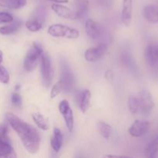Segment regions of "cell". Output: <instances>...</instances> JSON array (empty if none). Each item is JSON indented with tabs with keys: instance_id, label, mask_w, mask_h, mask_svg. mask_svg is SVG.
Masks as SVG:
<instances>
[{
	"instance_id": "6da1fadb",
	"label": "cell",
	"mask_w": 158,
	"mask_h": 158,
	"mask_svg": "<svg viewBox=\"0 0 158 158\" xmlns=\"http://www.w3.org/2000/svg\"><path fill=\"white\" fill-rule=\"evenodd\" d=\"M6 120L21 139L26 151L32 154L38 152L41 137L37 130L12 113L6 114Z\"/></svg>"
},
{
	"instance_id": "7a4b0ae2",
	"label": "cell",
	"mask_w": 158,
	"mask_h": 158,
	"mask_svg": "<svg viewBox=\"0 0 158 158\" xmlns=\"http://www.w3.org/2000/svg\"><path fill=\"white\" fill-rule=\"evenodd\" d=\"M43 52V49L41 45L38 43H33L32 48L28 51L23 63V67L26 72H32L36 68Z\"/></svg>"
},
{
	"instance_id": "3957f363",
	"label": "cell",
	"mask_w": 158,
	"mask_h": 158,
	"mask_svg": "<svg viewBox=\"0 0 158 158\" xmlns=\"http://www.w3.org/2000/svg\"><path fill=\"white\" fill-rule=\"evenodd\" d=\"M40 72H41L43 83L46 87H49L52 83L53 77V69L52 66L51 58L47 52H44L40 56Z\"/></svg>"
},
{
	"instance_id": "277c9868",
	"label": "cell",
	"mask_w": 158,
	"mask_h": 158,
	"mask_svg": "<svg viewBox=\"0 0 158 158\" xmlns=\"http://www.w3.org/2000/svg\"><path fill=\"white\" fill-rule=\"evenodd\" d=\"M48 33L53 37H63L67 39H77L80 32L77 29L61 24L51 25L48 28Z\"/></svg>"
},
{
	"instance_id": "5b68a950",
	"label": "cell",
	"mask_w": 158,
	"mask_h": 158,
	"mask_svg": "<svg viewBox=\"0 0 158 158\" xmlns=\"http://www.w3.org/2000/svg\"><path fill=\"white\" fill-rule=\"evenodd\" d=\"M63 87V91L65 93L72 92L75 86V77L69 66L66 63L61 64V77L60 80Z\"/></svg>"
},
{
	"instance_id": "8992f818",
	"label": "cell",
	"mask_w": 158,
	"mask_h": 158,
	"mask_svg": "<svg viewBox=\"0 0 158 158\" xmlns=\"http://www.w3.org/2000/svg\"><path fill=\"white\" fill-rule=\"evenodd\" d=\"M144 58L148 68L154 75L158 76V51L157 45L150 44L145 49Z\"/></svg>"
},
{
	"instance_id": "52a82bcc",
	"label": "cell",
	"mask_w": 158,
	"mask_h": 158,
	"mask_svg": "<svg viewBox=\"0 0 158 158\" xmlns=\"http://www.w3.org/2000/svg\"><path fill=\"white\" fill-rule=\"evenodd\" d=\"M137 98L138 100L139 106H140V110H141V112L144 115H148L151 114L154 106V100H153L151 93L149 91L143 89L139 92Z\"/></svg>"
},
{
	"instance_id": "ba28073f",
	"label": "cell",
	"mask_w": 158,
	"mask_h": 158,
	"mask_svg": "<svg viewBox=\"0 0 158 158\" xmlns=\"http://www.w3.org/2000/svg\"><path fill=\"white\" fill-rule=\"evenodd\" d=\"M59 110L60 114L63 115L68 131L69 132H72L74 127V117L69 102L66 100H62L59 104Z\"/></svg>"
},
{
	"instance_id": "9c48e42d",
	"label": "cell",
	"mask_w": 158,
	"mask_h": 158,
	"mask_svg": "<svg viewBox=\"0 0 158 158\" xmlns=\"http://www.w3.org/2000/svg\"><path fill=\"white\" fill-rule=\"evenodd\" d=\"M108 46L106 44L98 45L95 47L89 48L84 52V58L87 62H97L101 59L106 52Z\"/></svg>"
},
{
	"instance_id": "30bf717a",
	"label": "cell",
	"mask_w": 158,
	"mask_h": 158,
	"mask_svg": "<svg viewBox=\"0 0 158 158\" xmlns=\"http://www.w3.org/2000/svg\"><path fill=\"white\" fill-rule=\"evenodd\" d=\"M151 123L147 120H136L128 130L130 135L134 137H140L148 132Z\"/></svg>"
},
{
	"instance_id": "8fae6325",
	"label": "cell",
	"mask_w": 158,
	"mask_h": 158,
	"mask_svg": "<svg viewBox=\"0 0 158 158\" xmlns=\"http://www.w3.org/2000/svg\"><path fill=\"white\" fill-rule=\"evenodd\" d=\"M51 7H52L53 12L61 18L70 20L77 19V13H76L75 11L71 10L70 9H69L66 6L58 3V4H52Z\"/></svg>"
},
{
	"instance_id": "7c38bea8",
	"label": "cell",
	"mask_w": 158,
	"mask_h": 158,
	"mask_svg": "<svg viewBox=\"0 0 158 158\" xmlns=\"http://www.w3.org/2000/svg\"><path fill=\"white\" fill-rule=\"evenodd\" d=\"M133 15V0H123L122 7L121 19L123 24L129 26L132 21Z\"/></svg>"
},
{
	"instance_id": "4fadbf2b",
	"label": "cell",
	"mask_w": 158,
	"mask_h": 158,
	"mask_svg": "<svg viewBox=\"0 0 158 158\" xmlns=\"http://www.w3.org/2000/svg\"><path fill=\"white\" fill-rule=\"evenodd\" d=\"M143 16L151 23H158V5H148L143 9Z\"/></svg>"
},
{
	"instance_id": "5bb4252c",
	"label": "cell",
	"mask_w": 158,
	"mask_h": 158,
	"mask_svg": "<svg viewBox=\"0 0 158 158\" xmlns=\"http://www.w3.org/2000/svg\"><path fill=\"white\" fill-rule=\"evenodd\" d=\"M85 29L88 36L93 40H97L100 35V29L94 20L90 19L86 20L85 23Z\"/></svg>"
},
{
	"instance_id": "9a60e30c",
	"label": "cell",
	"mask_w": 158,
	"mask_h": 158,
	"mask_svg": "<svg viewBox=\"0 0 158 158\" xmlns=\"http://www.w3.org/2000/svg\"><path fill=\"white\" fill-rule=\"evenodd\" d=\"M63 143V134L59 128H54L52 137L51 138L50 144L52 150L56 153L59 152Z\"/></svg>"
},
{
	"instance_id": "2e32d148",
	"label": "cell",
	"mask_w": 158,
	"mask_h": 158,
	"mask_svg": "<svg viewBox=\"0 0 158 158\" xmlns=\"http://www.w3.org/2000/svg\"><path fill=\"white\" fill-rule=\"evenodd\" d=\"M22 26H23V22L21 20H16L15 22L12 21L10 24L2 26L0 28V33L4 35H11V34L15 33V32L19 30Z\"/></svg>"
},
{
	"instance_id": "e0dca14e",
	"label": "cell",
	"mask_w": 158,
	"mask_h": 158,
	"mask_svg": "<svg viewBox=\"0 0 158 158\" xmlns=\"http://www.w3.org/2000/svg\"><path fill=\"white\" fill-rule=\"evenodd\" d=\"M158 153V135L154 137L151 142L148 143L144 150V154L147 157L153 158L157 156Z\"/></svg>"
},
{
	"instance_id": "ac0fdd59",
	"label": "cell",
	"mask_w": 158,
	"mask_h": 158,
	"mask_svg": "<svg viewBox=\"0 0 158 158\" xmlns=\"http://www.w3.org/2000/svg\"><path fill=\"white\" fill-rule=\"evenodd\" d=\"M0 157H15V151L11 146L10 143L4 140L1 137H0Z\"/></svg>"
},
{
	"instance_id": "d6986e66",
	"label": "cell",
	"mask_w": 158,
	"mask_h": 158,
	"mask_svg": "<svg viewBox=\"0 0 158 158\" xmlns=\"http://www.w3.org/2000/svg\"><path fill=\"white\" fill-rule=\"evenodd\" d=\"M43 18L40 16L33 17V18L27 20L26 22V27L27 28L28 30L30 32H38L43 27Z\"/></svg>"
},
{
	"instance_id": "ffe728a7",
	"label": "cell",
	"mask_w": 158,
	"mask_h": 158,
	"mask_svg": "<svg viewBox=\"0 0 158 158\" xmlns=\"http://www.w3.org/2000/svg\"><path fill=\"white\" fill-rule=\"evenodd\" d=\"M27 0H1L0 6L7 7L12 9H19L24 7Z\"/></svg>"
},
{
	"instance_id": "44dd1931",
	"label": "cell",
	"mask_w": 158,
	"mask_h": 158,
	"mask_svg": "<svg viewBox=\"0 0 158 158\" xmlns=\"http://www.w3.org/2000/svg\"><path fill=\"white\" fill-rule=\"evenodd\" d=\"M32 119H33L34 122L37 125V127L42 131H46L49 130V121L43 114H41L40 113H35V114H32Z\"/></svg>"
},
{
	"instance_id": "7402d4cb",
	"label": "cell",
	"mask_w": 158,
	"mask_h": 158,
	"mask_svg": "<svg viewBox=\"0 0 158 158\" xmlns=\"http://www.w3.org/2000/svg\"><path fill=\"white\" fill-rule=\"evenodd\" d=\"M91 93L89 89L83 91L80 95V108L83 113H86L88 110L90 105Z\"/></svg>"
},
{
	"instance_id": "603a6c76",
	"label": "cell",
	"mask_w": 158,
	"mask_h": 158,
	"mask_svg": "<svg viewBox=\"0 0 158 158\" xmlns=\"http://www.w3.org/2000/svg\"><path fill=\"white\" fill-rule=\"evenodd\" d=\"M97 129L100 135L105 139H109L113 133V129L110 125L103 121H100L97 123Z\"/></svg>"
},
{
	"instance_id": "cb8c5ba5",
	"label": "cell",
	"mask_w": 158,
	"mask_h": 158,
	"mask_svg": "<svg viewBox=\"0 0 158 158\" xmlns=\"http://www.w3.org/2000/svg\"><path fill=\"white\" fill-rule=\"evenodd\" d=\"M88 11V2L87 0H77V19L83 17V15Z\"/></svg>"
},
{
	"instance_id": "d4e9b609",
	"label": "cell",
	"mask_w": 158,
	"mask_h": 158,
	"mask_svg": "<svg viewBox=\"0 0 158 158\" xmlns=\"http://www.w3.org/2000/svg\"><path fill=\"white\" fill-rule=\"evenodd\" d=\"M128 108L131 111V114H136L140 110V106H139L138 100L135 97H130L128 99Z\"/></svg>"
},
{
	"instance_id": "484cf974",
	"label": "cell",
	"mask_w": 158,
	"mask_h": 158,
	"mask_svg": "<svg viewBox=\"0 0 158 158\" xmlns=\"http://www.w3.org/2000/svg\"><path fill=\"white\" fill-rule=\"evenodd\" d=\"M9 82V74L4 66L0 65V83L7 84Z\"/></svg>"
},
{
	"instance_id": "4316f807",
	"label": "cell",
	"mask_w": 158,
	"mask_h": 158,
	"mask_svg": "<svg viewBox=\"0 0 158 158\" xmlns=\"http://www.w3.org/2000/svg\"><path fill=\"white\" fill-rule=\"evenodd\" d=\"M63 91V87H62V84L60 83V81L59 80L56 84H54V86H52V90L50 92V98L54 99L55 97H56L60 93Z\"/></svg>"
},
{
	"instance_id": "83f0119b",
	"label": "cell",
	"mask_w": 158,
	"mask_h": 158,
	"mask_svg": "<svg viewBox=\"0 0 158 158\" xmlns=\"http://www.w3.org/2000/svg\"><path fill=\"white\" fill-rule=\"evenodd\" d=\"M13 21V16L9 12H0V23H12Z\"/></svg>"
},
{
	"instance_id": "f1b7e54d",
	"label": "cell",
	"mask_w": 158,
	"mask_h": 158,
	"mask_svg": "<svg viewBox=\"0 0 158 158\" xmlns=\"http://www.w3.org/2000/svg\"><path fill=\"white\" fill-rule=\"evenodd\" d=\"M11 102H12V103L14 106H17V107L21 106L22 103H23L21 96H20L18 93H13V94H12V97H11Z\"/></svg>"
},
{
	"instance_id": "f546056e",
	"label": "cell",
	"mask_w": 158,
	"mask_h": 158,
	"mask_svg": "<svg viewBox=\"0 0 158 158\" xmlns=\"http://www.w3.org/2000/svg\"><path fill=\"white\" fill-rule=\"evenodd\" d=\"M8 132H9V130H8V127L6 123H2L0 125V137L6 141L9 142V137H8Z\"/></svg>"
},
{
	"instance_id": "4dcf8cb0",
	"label": "cell",
	"mask_w": 158,
	"mask_h": 158,
	"mask_svg": "<svg viewBox=\"0 0 158 158\" xmlns=\"http://www.w3.org/2000/svg\"><path fill=\"white\" fill-rule=\"evenodd\" d=\"M113 77H114V75H113V73L111 70H108L107 72L106 73V79H108V80H110V79H113Z\"/></svg>"
},
{
	"instance_id": "1f68e13d",
	"label": "cell",
	"mask_w": 158,
	"mask_h": 158,
	"mask_svg": "<svg viewBox=\"0 0 158 158\" xmlns=\"http://www.w3.org/2000/svg\"><path fill=\"white\" fill-rule=\"evenodd\" d=\"M48 1H50V2H53L55 3H67L69 2V0H48Z\"/></svg>"
},
{
	"instance_id": "d6a6232c",
	"label": "cell",
	"mask_w": 158,
	"mask_h": 158,
	"mask_svg": "<svg viewBox=\"0 0 158 158\" xmlns=\"http://www.w3.org/2000/svg\"><path fill=\"white\" fill-rule=\"evenodd\" d=\"M106 157H125L124 155H106Z\"/></svg>"
},
{
	"instance_id": "836d02e7",
	"label": "cell",
	"mask_w": 158,
	"mask_h": 158,
	"mask_svg": "<svg viewBox=\"0 0 158 158\" xmlns=\"http://www.w3.org/2000/svg\"><path fill=\"white\" fill-rule=\"evenodd\" d=\"M2 60H3V53L1 50H0V65L1 63H2Z\"/></svg>"
},
{
	"instance_id": "e575fe53",
	"label": "cell",
	"mask_w": 158,
	"mask_h": 158,
	"mask_svg": "<svg viewBox=\"0 0 158 158\" xmlns=\"http://www.w3.org/2000/svg\"><path fill=\"white\" fill-rule=\"evenodd\" d=\"M19 88H20V86H19V85H18V86H15V89H16V90H17V89H19Z\"/></svg>"
},
{
	"instance_id": "d590c367",
	"label": "cell",
	"mask_w": 158,
	"mask_h": 158,
	"mask_svg": "<svg viewBox=\"0 0 158 158\" xmlns=\"http://www.w3.org/2000/svg\"><path fill=\"white\" fill-rule=\"evenodd\" d=\"M157 51H158V45H157Z\"/></svg>"
},
{
	"instance_id": "8d00e7d4",
	"label": "cell",
	"mask_w": 158,
	"mask_h": 158,
	"mask_svg": "<svg viewBox=\"0 0 158 158\" xmlns=\"http://www.w3.org/2000/svg\"><path fill=\"white\" fill-rule=\"evenodd\" d=\"M0 1H1V0H0Z\"/></svg>"
}]
</instances>
